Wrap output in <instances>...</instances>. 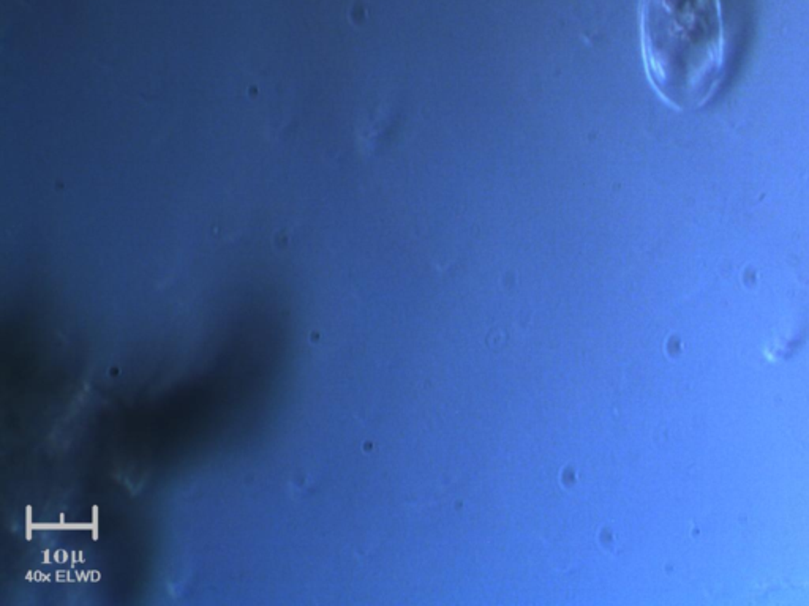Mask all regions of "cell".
Returning a JSON list of instances; mask_svg holds the SVG:
<instances>
[{
    "label": "cell",
    "instance_id": "cell-1",
    "mask_svg": "<svg viewBox=\"0 0 809 606\" xmlns=\"http://www.w3.org/2000/svg\"><path fill=\"white\" fill-rule=\"evenodd\" d=\"M642 54L664 103L683 113L707 108L732 65L721 0H645Z\"/></svg>",
    "mask_w": 809,
    "mask_h": 606
}]
</instances>
